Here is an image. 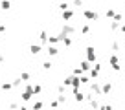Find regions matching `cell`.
<instances>
[{
	"instance_id": "obj_17",
	"label": "cell",
	"mask_w": 125,
	"mask_h": 110,
	"mask_svg": "<svg viewBox=\"0 0 125 110\" xmlns=\"http://www.w3.org/2000/svg\"><path fill=\"white\" fill-rule=\"evenodd\" d=\"M90 77H92V81L99 77V70H98V68H92V70H90Z\"/></svg>"
},
{
	"instance_id": "obj_29",
	"label": "cell",
	"mask_w": 125,
	"mask_h": 110,
	"mask_svg": "<svg viewBox=\"0 0 125 110\" xmlns=\"http://www.w3.org/2000/svg\"><path fill=\"white\" fill-rule=\"evenodd\" d=\"M72 73H74V75H83L85 72H83V70H81V66H79V68H74V72H72Z\"/></svg>"
},
{
	"instance_id": "obj_18",
	"label": "cell",
	"mask_w": 125,
	"mask_h": 110,
	"mask_svg": "<svg viewBox=\"0 0 125 110\" xmlns=\"http://www.w3.org/2000/svg\"><path fill=\"white\" fill-rule=\"evenodd\" d=\"M57 8H59V11H64V9H70V4L68 2H61Z\"/></svg>"
},
{
	"instance_id": "obj_11",
	"label": "cell",
	"mask_w": 125,
	"mask_h": 110,
	"mask_svg": "<svg viewBox=\"0 0 125 110\" xmlns=\"http://www.w3.org/2000/svg\"><path fill=\"white\" fill-rule=\"evenodd\" d=\"M79 66H81V70H83V72H90V70H92V63H90V61H86V59L83 61Z\"/></svg>"
},
{
	"instance_id": "obj_30",
	"label": "cell",
	"mask_w": 125,
	"mask_h": 110,
	"mask_svg": "<svg viewBox=\"0 0 125 110\" xmlns=\"http://www.w3.org/2000/svg\"><path fill=\"white\" fill-rule=\"evenodd\" d=\"M72 6H75V8H83V0H74Z\"/></svg>"
},
{
	"instance_id": "obj_25",
	"label": "cell",
	"mask_w": 125,
	"mask_h": 110,
	"mask_svg": "<svg viewBox=\"0 0 125 110\" xmlns=\"http://www.w3.org/2000/svg\"><path fill=\"white\" fill-rule=\"evenodd\" d=\"M107 18H114V15H116V11H114V9H107Z\"/></svg>"
},
{
	"instance_id": "obj_23",
	"label": "cell",
	"mask_w": 125,
	"mask_h": 110,
	"mask_svg": "<svg viewBox=\"0 0 125 110\" xmlns=\"http://www.w3.org/2000/svg\"><path fill=\"white\" fill-rule=\"evenodd\" d=\"M41 92H42V86H41V84H33V94H41Z\"/></svg>"
},
{
	"instance_id": "obj_1",
	"label": "cell",
	"mask_w": 125,
	"mask_h": 110,
	"mask_svg": "<svg viewBox=\"0 0 125 110\" xmlns=\"http://www.w3.org/2000/svg\"><path fill=\"white\" fill-rule=\"evenodd\" d=\"M83 17H85V20H90V22H98L99 20L98 11H92V9H83Z\"/></svg>"
},
{
	"instance_id": "obj_36",
	"label": "cell",
	"mask_w": 125,
	"mask_h": 110,
	"mask_svg": "<svg viewBox=\"0 0 125 110\" xmlns=\"http://www.w3.org/2000/svg\"><path fill=\"white\" fill-rule=\"evenodd\" d=\"M4 31H6V24H0V35H2Z\"/></svg>"
},
{
	"instance_id": "obj_37",
	"label": "cell",
	"mask_w": 125,
	"mask_h": 110,
	"mask_svg": "<svg viewBox=\"0 0 125 110\" xmlns=\"http://www.w3.org/2000/svg\"><path fill=\"white\" fill-rule=\"evenodd\" d=\"M120 31H121V33H125V22L121 24V28H120Z\"/></svg>"
},
{
	"instance_id": "obj_21",
	"label": "cell",
	"mask_w": 125,
	"mask_h": 110,
	"mask_svg": "<svg viewBox=\"0 0 125 110\" xmlns=\"http://www.w3.org/2000/svg\"><path fill=\"white\" fill-rule=\"evenodd\" d=\"M88 103H90V106H92V108H99V106H101L98 101H96V99H92V97L88 99Z\"/></svg>"
},
{
	"instance_id": "obj_27",
	"label": "cell",
	"mask_w": 125,
	"mask_h": 110,
	"mask_svg": "<svg viewBox=\"0 0 125 110\" xmlns=\"http://www.w3.org/2000/svg\"><path fill=\"white\" fill-rule=\"evenodd\" d=\"M57 42H61L59 37H50V39H48V44H57Z\"/></svg>"
},
{
	"instance_id": "obj_13",
	"label": "cell",
	"mask_w": 125,
	"mask_h": 110,
	"mask_svg": "<svg viewBox=\"0 0 125 110\" xmlns=\"http://www.w3.org/2000/svg\"><path fill=\"white\" fill-rule=\"evenodd\" d=\"M48 39H50V37H48V33H46V31H41V33H39V40H41V44H46V42H48Z\"/></svg>"
},
{
	"instance_id": "obj_35",
	"label": "cell",
	"mask_w": 125,
	"mask_h": 110,
	"mask_svg": "<svg viewBox=\"0 0 125 110\" xmlns=\"http://www.w3.org/2000/svg\"><path fill=\"white\" fill-rule=\"evenodd\" d=\"M59 103H66V97H64L62 94H59Z\"/></svg>"
},
{
	"instance_id": "obj_22",
	"label": "cell",
	"mask_w": 125,
	"mask_h": 110,
	"mask_svg": "<svg viewBox=\"0 0 125 110\" xmlns=\"http://www.w3.org/2000/svg\"><path fill=\"white\" fill-rule=\"evenodd\" d=\"M81 33H83V35H88V33H90V26H88V24L81 26Z\"/></svg>"
},
{
	"instance_id": "obj_9",
	"label": "cell",
	"mask_w": 125,
	"mask_h": 110,
	"mask_svg": "<svg viewBox=\"0 0 125 110\" xmlns=\"http://www.w3.org/2000/svg\"><path fill=\"white\" fill-rule=\"evenodd\" d=\"M72 94H74V97H75V101H77V103H81L83 99L86 97L85 94H81V92H79V88H72Z\"/></svg>"
},
{
	"instance_id": "obj_38",
	"label": "cell",
	"mask_w": 125,
	"mask_h": 110,
	"mask_svg": "<svg viewBox=\"0 0 125 110\" xmlns=\"http://www.w3.org/2000/svg\"><path fill=\"white\" fill-rule=\"evenodd\" d=\"M0 63H4V55L0 53Z\"/></svg>"
},
{
	"instance_id": "obj_5",
	"label": "cell",
	"mask_w": 125,
	"mask_h": 110,
	"mask_svg": "<svg viewBox=\"0 0 125 110\" xmlns=\"http://www.w3.org/2000/svg\"><path fill=\"white\" fill-rule=\"evenodd\" d=\"M96 59H98L96 50H94L92 46H88V48H86V61H90V63H96Z\"/></svg>"
},
{
	"instance_id": "obj_15",
	"label": "cell",
	"mask_w": 125,
	"mask_h": 110,
	"mask_svg": "<svg viewBox=\"0 0 125 110\" xmlns=\"http://www.w3.org/2000/svg\"><path fill=\"white\" fill-rule=\"evenodd\" d=\"M72 42H74V40H72V37H70V35H66L64 39H62V44H64L66 48H70V46H72Z\"/></svg>"
},
{
	"instance_id": "obj_33",
	"label": "cell",
	"mask_w": 125,
	"mask_h": 110,
	"mask_svg": "<svg viewBox=\"0 0 125 110\" xmlns=\"http://www.w3.org/2000/svg\"><path fill=\"white\" fill-rule=\"evenodd\" d=\"M42 103H41V101H37V103H33V108H42Z\"/></svg>"
},
{
	"instance_id": "obj_6",
	"label": "cell",
	"mask_w": 125,
	"mask_h": 110,
	"mask_svg": "<svg viewBox=\"0 0 125 110\" xmlns=\"http://www.w3.org/2000/svg\"><path fill=\"white\" fill-rule=\"evenodd\" d=\"M61 31H64L66 35H74V33L77 31V29H75V26H72V24L64 22V24H62V29H61Z\"/></svg>"
},
{
	"instance_id": "obj_12",
	"label": "cell",
	"mask_w": 125,
	"mask_h": 110,
	"mask_svg": "<svg viewBox=\"0 0 125 110\" xmlns=\"http://www.w3.org/2000/svg\"><path fill=\"white\" fill-rule=\"evenodd\" d=\"M0 9H2V11L11 9V2H9V0H2V2H0Z\"/></svg>"
},
{
	"instance_id": "obj_26",
	"label": "cell",
	"mask_w": 125,
	"mask_h": 110,
	"mask_svg": "<svg viewBox=\"0 0 125 110\" xmlns=\"http://www.w3.org/2000/svg\"><path fill=\"white\" fill-rule=\"evenodd\" d=\"M20 82H22V77H17L15 81H13V88H19V86H20Z\"/></svg>"
},
{
	"instance_id": "obj_20",
	"label": "cell",
	"mask_w": 125,
	"mask_h": 110,
	"mask_svg": "<svg viewBox=\"0 0 125 110\" xmlns=\"http://www.w3.org/2000/svg\"><path fill=\"white\" fill-rule=\"evenodd\" d=\"M62 82H64L66 86H72V82H74V73H72L70 77H66V79H64V81H62Z\"/></svg>"
},
{
	"instance_id": "obj_3",
	"label": "cell",
	"mask_w": 125,
	"mask_h": 110,
	"mask_svg": "<svg viewBox=\"0 0 125 110\" xmlns=\"http://www.w3.org/2000/svg\"><path fill=\"white\" fill-rule=\"evenodd\" d=\"M90 92H92L94 95H103L101 84H99V82H96V79H94V82H90Z\"/></svg>"
},
{
	"instance_id": "obj_31",
	"label": "cell",
	"mask_w": 125,
	"mask_h": 110,
	"mask_svg": "<svg viewBox=\"0 0 125 110\" xmlns=\"http://www.w3.org/2000/svg\"><path fill=\"white\" fill-rule=\"evenodd\" d=\"M112 20H118V22H121V20H123V15H121V13H116Z\"/></svg>"
},
{
	"instance_id": "obj_7",
	"label": "cell",
	"mask_w": 125,
	"mask_h": 110,
	"mask_svg": "<svg viewBox=\"0 0 125 110\" xmlns=\"http://www.w3.org/2000/svg\"><path fill=\"white\" fill-rule=\"evenodd\" d=\"M46 53H48V57H55V55H59V50L55 48V44H48Z\"/></svg>"
},
{
	"instance_id": "obj_19",
	"label": "cell",
	"mask_w": 125,
	"mask_h": 110,
	"mask_svg": "<svg viewBox=\"0 0 125 110\" xmlns=\"http://www.w3.org/2000/svg\"><path fill=\"white\" fill-rule=\"evenodd\" d=\"M13 88V82H4V84H2V90L4 92H9Z\"/></svg>"
},
{
	"instance_id": "obj_10",
	"label": "cell",
	"mask_w": 125,
	"mask_h": 110,
	"mask_svg": "<svg viewBox=\"0 0 125 110\" xmlns=\"http://www.w3.org/2000/svg\"><path fill=\"white\" fill-rule=\"evenodd\" d=\"M101 90H103V95H107V94H110V90H112V82H103L101 84Z\"/></svg>"
},
{
	"instance_id": "obj_28",
	"label": "cell",
	"mask_w": 125,
	"mask_h": 110,
	"mask_svg": "<svg viewBox=\"0 0 125 110\" xmlns=\"http://www.w3.org/2000/svg\"><path fill=\"white\" fill-rule=\"evenodd\" d=\"M110 48H112V51H120V42H118V40H114Z\"/></svg>"
},
{
	"instance_id": "obj_4",
	"label": "cell",
	"mask_w": 125,
	"mask_h": 110,
	"mask_svg": "<svg viewBox=\"0 0 125 110\" xmlns=\"http://www.w3.org/2000/svg\"><path fill=\"white\" fill-rule=\"evenodd\" d=\"M74 9H64V11H61V18L64 20V22H70L72 18H74Z\"/></svg>"
},
{
	"instance_id": "obj_16",
	"label": "cell",
	"mask_w": 125,
	"mask_h": 110,
	"mask_svg": "<svg viewBox=\"0 0 125 110\" xmlns=\"http://www.w3.org/2000/svg\"><path fill=\"white\" fill-rule=\"evenodd\" d=\"M52 66H53V64H52V61H44V63H42V70H44V72H50Z\"/></svg>"
},
{
	"instance_id": "obj_24",
	"label": "cell",
	"mask_w": 125,
	"mask_h": 110,
	"mask_svg": "<svg viewBox=\"0 0 125 110\" xmlns=\"http://www.w3.org/2000/svg\"><path fill=\"white\" fill-rule=\"evenodd\" d=\"M90 79H92V77H86L85 73L81 75V82H83V84H90Z\"/></svg>"
},
{
	"instance_id": "obj_34",
	"label": "cell",
	"mask_w": 125,
	"mask_h": 110,
	"mask_svg": "<svg viewBox=\"0 0 125 110\" xmlns=\"http://www.w3.org/2000/svg\"><path fill=\"white\" fill-rule=\"evenodd\" d=\"M59 105H61V103H59V99H57V101H52V103H50V106H53V108H57Z\"/></svg>"
},
{
	"instance_id": "obj_14",
	"label": "cell",
	"mask_w": 125,
	"mask_h": 110,
	"mask_svg": "<svg viewBox=\"0 0 125 110\" xmlns=\"http://www.w3.org/2000/svg\"><path fill=\"white\" fill-rule=\"evenodd\" d=\"M120 28H121V22H118V20H112V22H110V29H112V31H118Z\"/></svg>"
},
{
	"instance_id": "obj_32",
	"label": "cell",
	"mask_w": 125,
	"mask_h": 110,
	"mask_svg": "<svg viewBox=\"0 0 125 110\" xmlns=\"http://www.w3.org/2000/svg\"><path fill=\"white\" fill-rule=\"evenodd\" d=\"M20 77H22V81H28V79H30V73H28V72H22Z\"/></svg>"
},
{
	"instance_id": "obj_8",
	"label": "cell",
	"mask_w": 125,
	"mask_h": 110,
	"mask_svg": "<svg viewBox=\"0 0 125 110\" xmlns=\"http://www.w3.org/2000/svg\"><path fill=\"white\" fill-rule=\"evenodd\" d=\"M42 51V44H31L30 46V53L31 55H39Z\"/></svg>"
},
{
	"instance_id": "obj_2",
	"label": "cell",
	"mask_w": 125,
	"mask_h": 110,
	"mask_svg": "<svg viewBox=\"0 0 125 110\" xmlns=\"http://www.w3.org/2000/svg\"><path fill=\"white\" fill-rule=\"evenodd\" d=\"M109 64H110V68H112L114 72H121V66H120V57H118L116 53H112L109 57Z\"/></svg>"
}]
</instances>
